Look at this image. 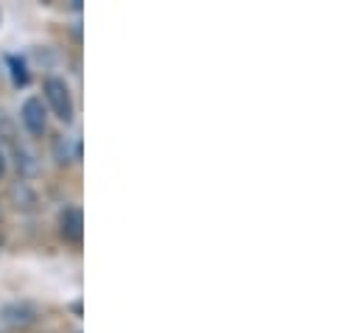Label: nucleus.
Instances as JSON below:
<instances>
[{
    "instance_id": "nucleus-2",
    "label": "nucleus",
    "mask_w": 361,
    "mask_h": 333,
    "mask_svg": "<svg viewBox=\"0 0 361 333\" xmlns=\"http://www.w3.org/2000/svg\"><path fill=\"white\" fill-rule=\"evenodd\" d=\"M20 121H23V126L31 138H42L45 126H48V112H45L42 101L39 98H25L23 107H20Z\"/></svg>"
},
{
    "instance_id": "nucleus-5",
    "label": "nucleus",
    "mask_w": 361,
    "mask_h": 333,
    "mask_svg": "<svg viewBox=\"0 0 361 333\" xmlns=\"http://www.w3.org/2000/svg\"><path fill=\"white\" fill-rule=\"evenodd\" d=\"M6 62H8V68H11V79H14L17 87H20V84H28V71H25V62H23V59L8 56Z\"/></svg>"
},
{
    "instance_id": "nucleus-3",
    "label": "nucleus",
    "mask_w": 361,
    "mask_h": 333,
    "mask_svg": "<svg viewBox=\"0 0 361 333\" xmlns=\"http://www.w3.org/2000/svg\"><path fill=\"white\" fill-rule=\"evenodd\" d=\"M59 230H62L65 241L79 244L82 236H85V219H82V210H79V207H65L62 216H59Z\"/></svg>"
},
{
    "instance_id": "nucleus-6",
    "label": "nucleus",
    "mask_w": 361,
    "mask_h": 333,
    "mask_svg": "<svg viewBox=\"0 0 361 333\" xmlns=\"http://www.w3.org/2000/svg\"><path fill=\"white\" fill-rule=\"evenodd\" d=\"M11 196H14V202H17V205H20V199H23V202H28V207L34 205V193L28 190V185H25V182H17V185L11 188Z\"/></svg>"
},
{
    "instance_id": "nucleus-8",
    "label": "nucleus",
    "mask_w": 361,
    "mask_h": 333,
    "mask_svg": "<svg viewBox=\"0 0 361 333\" xmlns=\"http://www.w3.org/2000/svg\"><path fill=\"white\" fill-rule=\"evenodd\" d=\"M6 174V155H3V149H0V176Z\"/></svg>"
},
{
    "instance_id": "nucleus-4",
    "label": "nucleus",
    "mask_w": 361,
    "mask_h": 333,
    "mask_svg": "<svg viewBox=\"0 0 361 333\" xmlns=\"http://www.w3.org/2000/svg\"><path fill=\"white\" fill-rule=\"evenodd\" d=\"M3 317H6L8 325H28L34 320V311L28 305H11V308L3 311Z\"/></svg>"
},
{
    "instance_id": "nucleus-1",
    "label": "nucleus",
    "mask_w": 361,
    "mask_h": 333,
    "mask_svg": "<svg viewBox=\"0 0 361 333\" xmlns=\"http://www.w3.org/2000/svg\"><path fill=\"white\" fill-rule=\"evenodd\" d=\"M42 92H45V101L54 109V115L62 123H71L73 115H76V107H73V95H71L68 82L59 79V76H51V79H45V84H42Z\"/></svg>"
},
{
    "instance_id": "nucleus-7",
    "label": "nucleus",
    "mask_w": 361,
    "mask_h": 333,
    "mask_svg": "<svg viewBox=\"0 0 361 333\" xmlns=\"http://www.w3.org/2000/svg\"><path fill=\"white\" fill-rule=\"evenodd\" d=\"M54 155H56L59 163H68V160H71V157H68V140H65L62 135L54 138Z\"/></svg>"
}]
</instances>
